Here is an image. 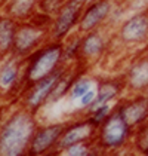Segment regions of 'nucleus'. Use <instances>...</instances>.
I'll return each mask as SVG.
<instances>
[{"label": "nucleus", "instance_id": "11", "mask_svg": "<svg viewBox=\"0 0 148 156\" xmlns=\"http://www.w3.org/2000/svg\"><path fill=\"white\" fill-rule=\"evenodd\" d=\"M127 94H145L148 91V52L139 51L126 60L120 72Z\"/></svg>", "mask_w": 148, "mask_h": 156}, {"label": "nucleus", "instance_id": "27", "mask_svg": "<svg viewBox=\"0 0 148 156\" xmlns=\"http://www.w3.org/2000/svg\"><path fill=\"white\" fill-rule=\"evenodd\" d=\"M124 5H126L129 13L147 12L148 11V0H124Z\"/></svg>", "mask_w": 148, "mask_h": 156}, {"label": "nucleus", "instance_id": "25", "mask_svg": "<svg viewBox=\"0 0 148 156\" xmlns=\"http://www.w3.org/2000/svg\"><path fill=\"white\" fill-rule=\"evenodd\" d=\"M64 3H65V0H39L37 12L53 18L64 6Z\"/></svg>", "mask_w": 148, "mask_h": 156}, {"label": "nucleus", "instance_id": "1", "mask_svg": "<svg viewBox=\"0 0 148 156\" xmlns=\"http://www.w3.org/2000/svg\"><path fill=\"white\" fill-rule=\"evenodd\" d=\"M39 123V116L19 104L8 106L0 129V156L27 155Z\"/></svg>", "mask_w": 148, "mask_h": 156}, {"label": "nucleus", "instance_id": "14", "mask_svg": "<svg viewBox=\"0 0 148 156\" xmlns=\"http://www.w3.org/2000/svg\"><path fill=\"white\" fill-rule=\"evenodd\" d=\"M95 137H96V129L89 123L85 115H74L71 119L65 120L59 146H58V153L74 144L93 141Z\"/></svg>", "mask_w": 148, "mask_h": 156}, {"label": "nucleus", "instance_id": "20", "mask_svg": "<svg viewBox=\"0 0 148 156\" xmlns=\"http://www.w3.org/2000/svg\"><path fill=\"white\" fill-rule=\"evenodd\" d=\"M64 64L68 67H79L82 58V33L76 31L62 42Z\"/></svg>", "mask_w": 148, "mask_h": 156}, {"label": "nucleus", "instance_id": "22", "mask_svg": "<svg viewBox=\"0 0 148 156\" xmlns=\"http://www.w3.org/2000/svg\"><path fill=\"white\" fill-rule=\"evenodd\" d=\"M114 106H116V104H101V106H95V107L89 108L86 113H83V115H85V118L89 120V123H90L95 129H98L99 126H102L104 122L113 115Z\"/></svg>", "mask_w": 148, "mask_h": 156}, {"label": "nucleus", "instance_id": "19", "mask_svg": "<svg viewBox=\"0 0 148 156\" xmlns=\"http://www.w3.org/2000/svg\"><path fill=\"white\" fill-rule=\"evenodd\" d=\"M96 82H98V76L96 74L90 73V70L82 69L80 73L77 74V77L74 79V83L71 86V91H70L67 100H70V101H79L87 91L96 88Z\"/></svg>", "mask_w": 148, "mask_h": 156}, {"label": "nucleus", "instance_id": "30", "mask_svg": "<svg viewBox=\"0 0 148 156\" xmlns=\"http://www.w3.org/2000/svg\"><path fill=\"white\" fill-rule=\"evenodd\" d=\"M2 8H3V2L0 0V12H2Z\"/></svg>", "mask_w": 148, "mask_h": 156}, {"label": "nucleus", "instance_id": "28", "mask_svg": "<svg viewBox=\"0 0 148 156\" xmlns=\"http://www.w3.org/2000/svg\"><path fill=\"white\" fill-rule=\"evenodd\" d=\"M105 156H138L132 150V147H127L123 150H117V152H111V153H105Z\"/></svg>", "mask_w": 148, "mask_h": 156}, {"label": "nucleus", "instance_id": "17", "mask_svg": "<svg viewBox=\"0 0 148 156\" xmlns=\"http://www.w3.org/2000/svg\"><path fill=\"white\" fill-rule=\"evenodd\" d=\"M83 67H80V66L79 67H68L67 66V69L64 70V73L61 74V77L58 79V82H56L53 91H52V95L49 98L48 106H55V104L61 103L62 100L68 98V94H70L71 86L74 83V79L77 77V74L80 73Z\"/></svg>", "mask_w": 148, "mask_h": 156}, {"label": "nucleus", "instance_id": "10", "mask_svg": "<svg viewBox=\"0 0 148 156\" xmlns=\"http://www.w3.org/2000/svg\"><path fill=\"white\" fill-rule=\"evenodd\" d=\"M86 0H65L59 12L52 18L49 27L50 40L64 42L68 36L77 31Z\"/></svg>", "mask_w": 148, "mask_h": 156}, {"label": "nucleus", "instance_id": "9", "mask_svg": "<svg viewBox=\"0 0 148 156\" xmlns=\"http://www.w3.org/2000/svg\"><path fill=\"white\" fill-rule=\"evenodd\" d=\"M65 120L40 122L28 146V156H58V146Z\"/></svg>", "mask_w": 148, "mask_h": 156}, {"label": "nucleus", "instance_id": "8", "mask_svg": "<svg viewBox=\"0 0 148 156\" xmlns=\"http://www.w3.org/2000/svg\"><path fill=\"white\" fill-rule=\"evenodd\" d=\"M65 69H67V66L61 67L58 72H55L53 74H50L45 79H40L34 83L27 85L16 104H19L25 110H28V112H31V113L39 116L40 112H43V108L48 107L52 91H53L58 79L61 77V74L64 73Z\"/></svg>", "mask_w": 148, "mask_h": 156}, {"label": "nucleus", "instance_id": "12", "mask_svg": "<svg viewBox=\"0 0 148 156\" xmlns=\"http://www.w3.org/2000/svg\"><path fill=\"white\" fill-rule=\"evenodd\" d=\"M114 3H116V0H90V2H86L77 31L85 34V33L105 28Z\"/></svg>", "mask_w": 148, "mask_h": 156}, {"label": "nucleus", "instance_id": "6", "mask_svg": "<svg viewBox=\"0 0 148 156\" xmlns=\"http://www.w3.org/2000/svg\"><path fill=\"white\" fill-rule=\"evenodd\" d=\"M113 49H114L113 31L107 28H101V30L82 34L80 67L90 70L92 67L99 66L105 58H108Z\"/></svg>", "mask_w": 148, "mask_h": 156}, {"label": "nucleus", "instance_id": "26", "mask_svg": "<svg viewBox=\"0 0 148 156\" xmlns=\"http://www.w3.org/2000/svg\"><path fill=\"white\" fill-rule=\"evenodd\" d=\"M95 101H96V88H93V89L87 91L86 94L77 101V104H79V110H80V113H79V115H83V113H86L89 108L93 107Z\"/></svg>", "mask_w": 148, "mask_h": 156}, {"label": "nucleus", "instance_id": "24", "mask_svg": "<svg viewBox=\"0 0 148 156\" xmlns=\"http://www.w3.org/2000/svg\"><path fill=\"white\" fill-rule=\"evenodd\" d=\"M130 147L138 156H148V122L135 129Z\"/></svg>", "mask_w": 148, "mask_h": 156}, {"label": "nucleus", "instance_id": "33", "mask_svg": "<svg viewBox=\"0 0 148 156\" xmlns=\"http://www.w3.org/2000/svg\"><path fill=\"white\" fill-rule=\"evenodd\" d=\"M22 156H28V155H22Z\"/></svg>", "mask_w": 148, "mask_h": 156}, {"label": "nucleus", "instance_id": "32", "mask_svg": "<svg viewBox=\"0 0 148 156\" xmlns=\"http://www.w3.org/2000/svg\"><path fill=\"white\" fill-rule=\"evenodd\" d=\"M145 94H147V95H148V91H147V92H145Z\"/></svg>", "mask_w": 148, "mask_h": 156}, {"label": "nucleus", "instance_id": "2", "mask_svg": "<svg viewBox=\"0 0 148 156\" xmlns=\"http://www.w3.org/2000/svg\"><path fill=\"white\" fill-rule=\"evenodd\" d=\"M64 51L62 42L48 40L43 46L34 51L24 60V80L25 85L34 83L45 79L64 67Z\"/></svg>", "mask_w": 148, "mask_h": 156}, {"label": "nucleus", "instance_id": "15", "mask_svg": "<svg viewBox=\"0 0 148 156\" xmlns=\"http://www.w3.org/2000/svg\"><path fill=\"white\" fill-rule=\"evenodd\" d=\"M126 94H127V91H126L123 77L120 76V73L98 76L96 101H95L93 107L101 106V104H117Z\"/></svg>", "mask_w": 148, "mask_h": 156}, {"label": "nucleus", "instance_id": "5", "mask_svg": "<svg viewBox=\"0 0 148 156\" xmlns=\"http://www.w3.org/2000/svg\"><path fill=\"white\" fill-rule=\"evenodd\" d=\"M24 61L12 55L0 58V101L3 104H16L24 88Z\"/></svg>", "mask_w": 148, "mask_h": 156}, {"label": "nucleus", "instance_id": "16", "mask_svg": "<svg viewBox=\"0 0 148 156\" xmlns=\"http://www.w3.org/2000/svg\"><path fill=\"white\" fill-rule=\"evenodd\" d=\"M37 8L39 0H6L3 3L2 12L18 23H25L37 13Z\"/></svg>", "mask_w": 148, "mask_h": 156}, {"label": "nucleus", "instance_id": "29", "mask_svg": "<svg viewBox=\"0 0 148 156\" xmlns=\"http://www.w3.org/2000/svg\"><path fill=\"white\" fill-rule=\"evenodd\" d=\"M6 108H8V106H5V104H0V129H2V125H3V120H5Z\"/></svg>", "mask_w": 148, "mask_h": 156}, {"label": "nucleus", "instance_id": "13", "mask_svg": "<svg viewBox=\"0 0 148 156\" xmlns=\"http://www.w3.org/2000/svg\"><path fill=\"white\" fill-rule=\"evenodd\" d=\"M116 112L132 128H139L148 122V95L147 94H126L114 106Z\"/></svg>", "mask_w": 148, "mask_h": 156}, {"label": "nucleus", "instance_id": "21", "mask_svg": "<svg viewBox=\"0 0 148 156\" xmlns=\"http://www.w3.org/2000/svg\"><path fill=\"white\" fill-rule=\"evenodd\" d=\"M58 156H105V152L93 141L79 143L61 150Z\"/></svg>", "mask_w": 148, "mask_h": 156}, {"label": "nucleus", "instance_id": "34", "mask_svg": "<svg viewBox=\"0 0 148 156\" xmlns=\"http://www.w3.org/2000/svg\"><path fill=\"white\" fill-rule=\"evenodd\" d=\"M86 2H90V0H86Z\"/></svg>", "mask_w": 148, "mask_h": 156}, {"label": "nucleus", "instance_id": "18", "mask_svg": "<svg viewBox=\"0 0 148 156\" xmlns=\"http://www.w3.org/2000/svg\"><path fill=\"white\" fill-rule=\"evenodd\" d=\"M18 25V21L8 16L6 13L0 12V58L11 55Z\"/></svg>", "mask_w": 148, "mask_h": 156}, {"label": "nucleus", "instance_id": "23", "mask_svg": "<svg viewBox=\"0 0 148 156\" xmlns=\"http://www.w3.org/2000/svg\"><path fill=\"white\" fill-rule=\"evenodd\" d=\"M129 15L130 13H129L126 5H124V0H116V3H114V6L111 9L110 16H108V21H107L105 28L110 30V31H114Z\"/></svg>", "mask_w": 148, "mask_h": 156}, {"label": "nucleus", "instance_id": "31", "mask_svg": "<svg viewBox=\"0 0 148 156\" xmlns=\"http://www.w3.org/2000/svg\"><path fill=\"white\" fill-rule=\"evenodd\" d=\"M145 51H147V52H148V45H147V48H145Z\"/></svg>", "mask_w": 148, "mask_h": 156}, {"label": "nucleus", "instance_id": "4", "mask_svg": "<svg viewBox=\"0 0 148 156\" xmlns=\"http://www.w3.org/2000/svg\"><path fill=\"white\" fill-rule=\"evenodd\" d=\"M133 135L135 128H132L114 108L113 115L104 122L102 126L96 129L95 143L105 153H111L130 147Z\"/></svg>", "mask_w": 148, "mask_h": 156}, {"label": "nucleus", "instance_id": "7", "mask_svg": "<svg viewBox=\"0 0 148 156\" xmlns=\"http://www.w3.org/2000/svg\"><path fill=\"white\" fill-rule=\"evenodd\" d=\"M48 40H50L49 28L37 24L33 20L19 23L16 34H15L11 55L18 60L24 61L34 51H37L40 46H43Z\"/></svg>", "mask_w": 148, "mask_h": 156}, {"label": "nucleus", "instance_id": "3", "mask_svg": "<svg viewBox=\"0 0 148 156\" xmlns=\"http://www.w3.org/2000/svg\"><path fill=\"white\" fill-rule=\"evenodd\" d=\"M114 48L132 55L148 45V11L130 13L114 31Z\"/></svg>", "mask_w": 148, "mask_h": 156}]
</instances>
